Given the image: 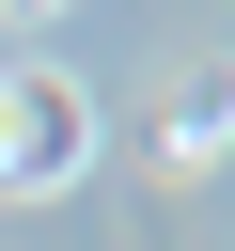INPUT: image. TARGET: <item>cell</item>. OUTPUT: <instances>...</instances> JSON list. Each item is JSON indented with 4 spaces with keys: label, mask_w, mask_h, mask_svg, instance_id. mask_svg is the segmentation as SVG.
Wrapping results in <instances>:
<instances>
[{
    "label": "cell",
    "mask_w": 235,
    "mask_h": 251,
    "mask_svg": "<svg viewBox=\"0 0 235 251\" xmlns=\"http://www.w3.org/2000/svg\"><path fill=\"white\" fill-rule=\"evenodd\" d=\"M94 173V94L63 78V63H16L0 78V204H47V188H78Z\"/></svg>",
    "instance_id": "6da1fadb"
},
{
    "label": "cell",
    "mask_w": 235,
    "mask_h": 251,
    "mask_svg": "<svg viewBox=\"0 0 235 251\" xmlns=\"http://www.w3.org/2000/svg\"><path fill=\"white\" fill-rule=\"evenodd\" d=\"M219 141H235V63H204V78L172 94V126H157V173H204Z\"/></svg>",
    "instance_id": "7a4b0ae2"
}]
</instances>
